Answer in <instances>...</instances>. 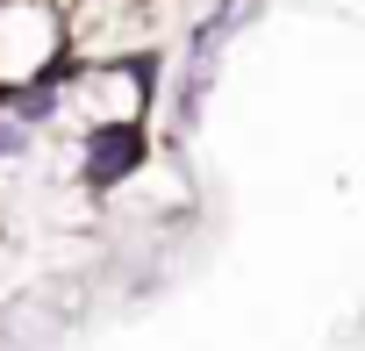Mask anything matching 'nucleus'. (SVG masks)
Masks as SVG:
<instances>
[{
	"label": "nucleus",
	"instance_id": "f257e3e1",
	"mask_svg": "<svg viewBox=\"0 0 365 351\" xmlns=\"http://www.w3.org/2000/svg\"><path fill=\"white\" fill-rule=\"evenodd\" d=\"M65 72V8L58 0H0V101H22Z\"/></svg>",
	"mask_w": 365,
	"mask_h": 351
}]
</instances>
